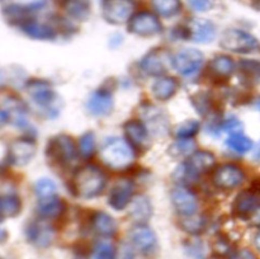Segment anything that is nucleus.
I'll list each match as a JSON object with an SVG mask.
<instances>
[{
    "mask_svg": "<svg viewBox=\"0 0 260 259\" xmlns=\"http://www.w3.org/2000/svg\"><path fill=\"white\" fill-rule=\"evenodd\" d=\"M106 177L93 165H86L75 173L73 178L74 193L78 197L93 198L103 192L106 187Z\"/></svg>",
    "mask_w": 260,
    "mask_h": 259,
    "instance_id": "nucleus-1",
    "label": "nucleus"
},
{
    "mask_svg": "<svg viewBox=\"0 0 260 259\" xmlns=\"http://www.w3.org/2000/svg\"><path fill=\"white\" fill-rule=\"evenodd\" d=\"M226 144L234 151L239 152V154H244V152H248L249 150H251L253 147V141H251L249 137H246L243 134H236L234 132L228 140H226Z\"/></svg>",
    "mask_w": 260,
    "mask_h": 259,
    "instance_id": "nucleus-31",
    "label": "nucleus"
},
{
    "mask_svg": "<svg viewBox=\"0 0 260 259\" xmlns=\"http://www.w3.org/2000/svg\"><path fill=\"white\" fill-rule=\"evenodd\" d=\"M47 156L57 164H69L76 157V147L73 139L66 135L53 137L47 146Z\"/></svg>",
    "mask_w": 260,
    "mask_h": 259,
    "instance_id": "nucleus-7",
    "label": "nucleus"
},
{
    "mask_svg": "<svg viewBox=\"0 0 260 259\" xmlns=\"http://www.w3.org/2000/svg\"><path fill=\"white\" fill-rule=\"evenodd\" d=\"M69 12L71 15L76 18H83L88 15L89 8L86 3L80 2V0H71L70 7H69Z\"/></svg>",
    "mask_w": 260,
    "mask_h": 259,
    "instance_id": "nucleus-38",
    "label": "nucleus"
},
{
    "mask_svg": "<svg viewBox=\"0 0 260 259\" xmlns=\"http://www.w3.org/2000/svg\"><path fill=\"white\" fill-rule=\"evenodd\" d=\"M198 130H200V123L197 121L190 119V121L184 122V123H182L178 127L177 136L179 139H189V137L194 136L197 134Z\"/></svg>",
    "mask_w": 260,
    "mask_h": 259,
    "instance_id": "nucleus-36",
    "label": "nucleus"
},
{
    "mask_svg": "<svg viewBox=\"0 0 260 259\" xmlns=\"http://www.w3.org/2000/svg\"><path fill=\"white\" fill-rule=\"evenodd\" d=\"M132 244L140 251H150L156 244V236L154 231L145 225H139L134 228L129 233Z\"/></svg>",
    "mask_w": 260,
    "mask_h": 259,
    "instance_id": "nucleus-16",
    "label": "nucleus"
},
{
    "mask_svg": "<svg viewBox=\"0 0 260 259\" xmlns=\"http://www.w3.org/2000/svg\"><path fill=\"white\" fill-rule=\"evenodd\" d=\"M260 206L259 198L256 197L255 193L253 192H241L240 195L236 197L235 202H234V211L236 215L241 216H248L250 217L251 213L256 210Z\"/></svg>",
    "mask_w": 260,
    "mask_h": 259,
    "instance_id": "nucleus-19",
    "label": "nucleus"
},
{
    "mask_svg": "<svg viewBox=\"0 0 260 259\" xmlns=\"http://www.w3.org/2000/svg\"><path fill=\"white\" fill-rule=\"evenodd\" d=\"M101 160L112 169H124L134 163L135 152L126 140L112 137L102 146Z\"/></svg>",
    "mask_w": 260,
    "mask_h": 259,
    "instance_id": "nucleus-2",
    "label": "nucleus"
},
{
    "mask_svg": "<svg viewBox=\"0 0 260 259\" xmlns=\"http://www.w3.org/2000/svg\"><path fill=\"white\" fill-rule=\"evenodd\" d=\"M27 91L33 101L42 107H50L55 99V91L46 81L33 80L27 85Z\"/></svg>",
    "mask_w": 260,
    "mask_h": 259,
    "instance_id": "nucleus-14",
    "label": "nucleus"
},
{
    "mask_svg": "<svg viewBox=\"0 0 260 259\" xmlns=\"http://www.w3.org/2000/svg\"><path fill=\"white\" fill-rule=\"evenodd\" d=\"M254 244H255L256 249H258V250L260 251V231H259L258 234H256L255 239H254Z\"/></svg>",
    "mask_w": 260,
    "mask_h": 259,
    "instance_id": "nucleus-43",
    "label": "nucleus"
},
{
    "mask_svg": "<svg viewBox=\"0 0 260 259\" xmlns=\"http://www.w3.org/2000/svg\"><path fill=\"white\" fill-rule=\"evenodd\" d=\"M187 35L190 40L197 42H211L216 36V27L210 20L196 18L188 24Z\"/></svg>",
    "mask_w": 260,
    "mask_h": 259,
    "instance_id": "nucleus-13",
    "label": "nucleus"
},
{
    "mask_svg": "<svg viewBox=\"0 0 260 259\" xmlns=\"http://www.w3.org/2000/svg\"><path fill=\"white\" fill-rule=\"evenodd\" d=\"M172 202L182 216H189L197 211V198L184 187L175 188L172 192Z\"/></svg>",
    "mask_w": 260,
    "mask_h": 259,
    "instance_id": "nucleus-12",
    "label": "nucleus"
},
{
    "mask_svg": "<svg viewBox=\"0 0 260 259\" xmlns=\"http://www.w3.org/2000/svg\"><path fill=\"white\" fill-rule=\"evenodd\" d=\"M203 61H205V57L200 50L184 48V50H180L179 52L175 53L172 62L178 73L189 78V76L196 75L201 70Z\"/></svg>",
    "mask_w": 260,
    "mask_h": 259,
    "instance_id": "nucleus-6",
    "label": "nucleus"
},
{
    "mask_svg": "<svg viewBox=\"0 0 260 259\" xmlns=\"http://www.w3.org/2000/svg\"><path fill=\"white\" fill-rule=\"evenodd\" d=\"M250 222L255 226H260V206L250 215Z\"/></svg>",
    "mask_w": 260,
    "mask_h": 259,
    "instance_id": "nucleus-41",
    "label": "nucleus"
},
{
    "mask_svg": "<svg viewBox=\"0 0 260 259\" xmlns=\"http://www.w3.org/2000/svg\"><path fill=\"white\" fill-rule=\"evenodd\" d=\"M38 213L45 218H53L63 212V203L56 196L40 200L37 208Z\"/></svg>",
    "mask_w": 260,
    "mask_h": 259,
    "instance_id": "nucleus-25",
    "label": "nucleus"
},
{
    "mask_svg": "<svg viewBox=\"0 0 260 259\" xmlns=\"http://www.w3.org/2000/svg\"><path fill=\"white\" fill-rule=\"evenodd\" d=\"M36 154L35 142L28 139H19L12 142L9 146L8 157L9 161L14 165H25L32 160Z\"/></svg>",
    "mask_w": 260,
    "mask_h": 259,
    "instance_id": "nucleus-10",
    "label": "nucleus"
},
{
    "mask_svg": "<svg viewBox=\"0 0 260 259\" xmlns=\"http://www.w3.org/2000/svg\"><path fill=\"white\" fill-rule=\"evenodd\" d=\"M255 159L260 163V142L258 145V149H256V151H255Z\"/></svg>",
    "mask_w": 260,
    "mask_h": 259,
    "instance_id": "nucleus-44",
    "label": "nucleus"
},
{
    "mask_svg": "<svg viewBox=\"0 0 260 259\" xmlns=\"http://www.w3.org/2000/svg\"><path fill=\"white\" fill-rule=\"evenodd\" d=\"M182 229L187 233L197 235V234L202 233L203 229H205V218L202 216L196 215V213L189 216H183Z\"/></svg>",
    "mask_w": 260,
    "mask_h": 259,
    "instance_id": "nucleus-32",
    "label": "nucleus"
},
{
    "mask_svg": "<svg viewBox=\"0 0 260 259\" xmlns=\"http://www.w3.org/2000/svg\"><path fill=\"white\" fill-rule=\"evenodd\" d=\"M22 30L29 37L36 40H51L55 37V32L47 24H41L36 22H24L22 24Z\"/></svg>",
    "mask_w": 260,
    "mask_h": 259,
    "instance_id": "nucleus-26",
    "label": "nucleus"
},
{
    "mask_svg": "<svg viewBox=\"0 0 260 259\" xmlns=\"http://www.w3.org/2000/svg\"><path fill=\"white\" fill-rule=\"evenodd\" d=\"M129 215H131L132 220L139 223H145L146 221H149L152 215L151 202L149 198L145 196H139L135 198L129 206Z\"/></svg>",
    "mask_w": 260,
    "mask_h": 259,
    "instance_id": "nucleus-20",
    "label": "nucleus"
},
{
    "mask_svg": "<svg viewBox=\"0 0 260 259\" xmlns=\"http://www.w3.org/2000/svg\"><path fill=\"white\" fill-rule=\"evenodd\" d=\"M134 183L128 179H121L113 185L109 193V205L114 210H123L132 200Z\"/></svg>",
    "mask_w": 260,
    "mask_h": 259,
    "instance_id": "nucleus-11",
    "label": "nucleus"
},
{
    "mask_svg": "<svg viewBox=\"0 0 260 259\" xmlns=\"http://www.w3.org/2000/svg\"><path fill=\"white\" fill-rule=\"evenodd\" d=\"M45 3L46 0H2L5 15L9 14L12 18L18 17L28 10L40 9L45 5Z\"/></svg>",
    "mask_w": 260,
    "mask_h": 259,
    "instance_id": "nucleus-18",
    "label": "nucleus"
},
{
    "mask_svg": "<svg viewBox=\"0 0 260 259\" xmlns=\"http://www.w3.org/2000/svg\"><path fill=\"white\" fill-rule=\"evenodd\" d=\"M94 259H116V249L109 243H99L94 251Z\"/></svg>",
    "mask_w": 260,
    "mask_h": 259,
    "instance_id": "nucleus-37",
    "label": "nucleus"
},
{
    "mask_svg": "<svg viewBox=\"0 0 260 259\" xmlns=\"http://www.w3.org/2000/svg\"><path fill=\"white\" fill-rule=\"evenodd\" d=\"M196 145L192 140L189 139H180L179 141L175 142L172 147L170 151L173 152L174 156H182V155H192L193 150H194Z\"/></svg>",
    "mask_w": 260,
    "mask_h": 259,
    "instance_id": "nucleus-34",
    "label": "nucleus"
},
{
    "mask_svg": "<svg viewBox=\"0 0 260 259\" xmlns=\"http://www.w3.org/2000/svg\"><path fill=\"white\" fill-rule=\"evenodd\" d=\"M221 47L231 52L249 53L260 50V43L254 36L241 29H228L221 38Z\"/></svg>",
    "mask_w": 260,
    "mask_h": 259,
    "instance_id": "nucleus-3",
    "label": "nucleus"
},
{
    "mask_svg": "<svg viewBox=\"0 0 260 259\" xmlns=\"http://www.w3.org/2000/svg\"><path fill=\"white\" fill-rule=\"evenodd\" d=\"M0 206H2L3 217H14L22 210V202L15 195L3 196Z\"/></svg>",
    "mask_w": 260,
    "mask_h": 259,
    "instance_id": "nucleus-28",
    "label": "nucleus"
},
{
    "mask_svg": "<svg viewBox=\"0 0 260 259\" xmlns=\"http://www.w3.org/2000/svg\"><path fill=\"white\" fill-rule=\"evenodd\" d=\"M215 156L210 151H196L184 163L182 170L183 180H196L201 174L207 173L215 165Z\"/></svg>",
    "mask_w": 260,
    "mask_h": 259,
    "instance_id": "nucleus-4",
    "label": "nucleus"
},
{
    "mask_svg": "<svg viewBox=\"0 0 260 259\" xmlns=\"http://www.w3.org/2000/svg\"><path fill=\"white\" fill-rule=\"evenodd\" d=\"M255 187L256 188H258V190H260V179H258V180H256V182H255Z\"/></svg>",
    "mask_w": 260,
    "mask_h": 259,
    "instance_id": "nucleus-45",
    "label": "nucleus"
},
{
    "mask_svg": "<svg viewBox=\"0 0 260 259\" xmlns=\"http://www.w3.org/2000/svg\"><path fill=\"white\" fill-rule=\"evenodd\" d=\"M240 74L244 76L246 81L256 83L260 80V62L254 60H244L240 61L239 65Z\"/></svg>",
    "mask_w": 260,
    "mask_h": 259,
    "instance_id": "nucleus-30",
    "label": "nucleus"
},
{
    "mask_svg": "<svg viewBox=\"0 0 260 259\" xmlns=\"http://www.w3.org/2000/svg\"><path fill=\"white\" fill-rule=\"evenodd\" d=\"M86 107L94 116H107L113 108V98L107 91L98 90L89 96Z\"/></svg>",
    "mask_w": 260,
    "mask_h": 259,
    "instance_id": "nucleus-15",
    "label": "nucleus"
},
{
    "mask_svg": "<svg viewBox=\"0 0 260 259\" xmlns=\"http://www.w3.org/2000/svg\"><path fill=\"white\" fill-rule=\"evenodd\" d=\"M119 259H134V255H132V254H131V251L127 250V249H126V250H124L123 253H122L121 258H119Z\"/></svg>",
    "mask_w": 260,
    "mask_h": 259,
    "instance_id": "nucleus-42",
    "label": "nucleus"
},
{
    "mask_svg": "<svg viewBox=\"0 0 260 259\" xmlns=\"http://www.w3.org/2000/svg\"><path fill=\"white\" fill-rule=\"evenodd\" d=\"M124 134L131 144L136 146H144L147 144V131L144 124L139 121H129L124 124Z\"/></svg>",
    "mask_w": 260,
    "mask_h": 259,
    "instance_id": "nucleus-24",
    "label": "nucleus"
},
{
    "mask_svg": "<svg viewBox=\"0 0 260 259\" xmlns=\"http://www.w3.org/2000/svg\"><path fill=\"white\" fill-rule=\"evenodd\" d=\"M93 228L99 235L112 236L117 231V223L113 217L106 212H98L93 217Z\"/></svg>",
    "mask_w": 260,
    "mask_h": 259,
    "instance_id": "nucleus-23",
    "label": "nucleus"
},
{
    "mask_svg": "<svg viewBox=\"0 0 260 259\" xmlns=\"http://www.w3.org/2000/svg\"><path fill=\"white\" fill-rule=\"evenodd\" d=\"M135 8V0H104L102 13L111 24H123L131 20Z\"/></svg>",
    "mask_w": 260,
    "mask_h": 259,
    "instance_id": "nucleus-5",
    "label": "nucleus"
},
{
    "mask_svg": "<svg viewBox=\"0 0 260 259\" xmlns=\"http://www.w3.org/2000/svg\"><path fill=\"white\" fill-rule=\"evenodd\" d=\"M94 149H95V139H94V135L91 132H88L80 139L79 150L84 157H89L94 152Z\"/></svg>",
    "mask_w": 260,
    "mask_h": 259,
    "instance_id": "nucleus-35",
    "label": "nucleus"
},
{
    "mask_svg": "<svg viewBox=\"0 0 260 259\" xmlns=\"http://www.w3.org/2000/svg\"><path fill=\"white\" fill-rule=\"evenodd\" d=\"M27 238L35 245L46 248L52 243L53 231L47 223L32 222L27 228Z\"/></svg>",
    "mask_w": 260,
    "mask_h": 259,
    "instance_id": "nucleus-17",
    "label": "nucleus"
},
{
    "mask_svg": "<svg viewBox=\"0 0 260 259\" xmlns=\"http://www.w3.org/2000/svg\"><path fill=\"white\" fill-rule=\"evenodd\" d=\"M230 259H258V258H256L250 250H248V249H241V250L234 253Z\"/></svg>",
    "mask_w": 260,
    "mask_h": 259,
    "instance_id": "nucleus-40",
    "label": "nucleus"
},
{
    "mask_svg": "<svg viewBox=\"0 0 260 259\" xmlns=\"http://www.w3.org/2000/svg\"><path fill=\"white\" fill-rule=\"evenodd\" d=\"M152 5L154 9L165 18L175 15L182 9L180 0H152Z\"/></svg>",
    "mask_w": 260,
    "mask_h": 259,
    "instance_id": "nucleus-29",
    "label": "nucleus"
},
{
    "mask_svg": "<svg viewBox=\"0 0 260 259\" xmlns=\"http://www.w3.org/2000/svg\"><path fill=\"white\" fill-rule=\"evenodd\" d=\"M128 30L134 35L150 37L161 32L162 27L156 15L149 12H142L131 18Z\"/></svg>",
    "mask_w": 260,
    "mask_h": 259,
    "instance_id": "nucleus-8",
    "label": "nucleus"
},
{
    "mask_svg": "<svg viewBox=\"0 0 260 259\" xmlns=\"http://www.w3.org/2000/svg\"><path fill=\"white\" fill-rule=\"evenodd\" d=\"M244 180V172L233 164H225L218 167L213 174V182L218 188L234 189L239 187Z\"/></svg>",
    "mask_w": 260,
    "mask_h": 259,
    "instance_id": "nucleus-9",
    "label": "nucleus"
},
{
    "mask_svg": "<svg viewBox=\"0 0 260 259\" xmlns=\"http://www.w3.org/2000/svg\"><path fill=\"white\" fill-rule=\"evenodd\" d=\"M35 192L40 200L53 197V196H56V185L48 178H42V179L37 180V183H36Z\"/></svg>",
    "mask_w": 260,
    "mask_h": 259,
    "instance_id": "nucleus-33",
    "label": "nucleus"
},
{
    "mask_svg": "<svg viewBox=\"0 0 260 259\" xmlns=\"http://www.w3.org/2000/svg\"><path fill=\"white\" fill-rule=\"evenodd\" d=\"M178 89V81L170 76H161L152 85V94L159 101H168L172 98Z\"/></svg>",
    "mask_w": 260,
    "mask_h": 259,
    "instance_id": "nucleus-21",
    "label": "nucleus"
},
{
    "mask_svg": "<svg viewBox=\"0 0 260 259\" xmlns=\"http://www.w3.org/2000/svg\"><path fill=\"white\" fill-rule=\"evenodd\" d=\"M210 69L213 75L217 76V78H229L233 74L234 61L229 56H217L212 60Z\"/></svg>",
    "mask_w": 260,
    "mask_h": 259,
    "instance_id": "nucleus-27",
    "label": "nucleus"
},
{
    "mask_svg": "<svg viewBox=\"0 0 260 259\" xmlns=\"http://www.w3.org/2000/svg\"><path fill=\"white\" fill-rule=\"evenodd\" d=\"M192 8L200 12H205L212 7V0H188Z\"/></svg>",
    "mask_w": 260,
    "mask_h": 259,
    "instance_id": "nucleus-39",
    "label": "nucleus"
},
{
    "mask_svg": "<svg viewBox=\"0 0 260 259\" xmlns=\"http://www.w3.org/2000/svg\"><path fill=\"white\" fill-rule=\"evenodd\" d=\"M56 2H58V3H70L71 0H56Z\"/></svg>",
    "mask_w": 260,
    "mask_h": 259,
    "instance_id": "nucleus-46",
    "label": "nucleus"
},
{
    "mask_svg": "<svg viewBox=\"0 0 260 259\" xmlns=\"http://www.w3.org/2000/svg\"><path fill=\"white\" fill-rule=\"evenodd\" d=\"M141 68L149 75H161L167 70V57L162 53L154 51L145 56L141 61Z\"/></svg>",
    "mask_w": 260,
    "mask_h": 259,
    "instance_id": "nucleus-22",
    "label": "nucleus"
}]
</instances>
